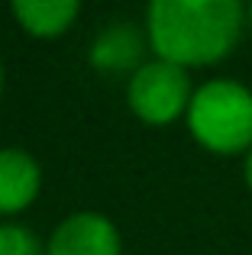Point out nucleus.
I'll list each match as a JSON object with an SVG mask.
<instances>
[{
	"mask_svg": "<svg viewBox=\"0 0 252 255\" xmlns=\"http://www.w3.org/2000/svg\"><path fill=\"white\" fill-rule=\"evenodd\" d=\"M249 10L240 0H152L145 13L149 45L178 68L217 65L236 49Z\"/></svg>",
	"mask_w": 252,
	"mask_h": 255,
	"instance_id": "nucleus-1",
	"label": "nucleus"
},
{
	"mask_svg": "<svg viewBox=\"0 0 252 255\" xmlns=\"http://www.w3.org/2000/svg\"><path fill=\"white\" fill-rule=\"evenodd\" d=\"M188 129L214 155H240L252 149V91L240 81L217 78L194 91Z\"/></svg>",
	"mask_w": 252,
	"mask_h": 255,
	"instance_id": "nucleus-2",
	"label": "nucleus"
},
{
	"mask_svg": "<svg viewBox=\"0 0 252 255\" xmlns=\"http://www.w3.org/2000/svg\"><path fill=\"white\" fill-rule=\"evenodd\" d=\"M191 97H194V91H191L188 71L171 62H162V58L139 65L126 84L129 110L152 126H165L181 113H188Z\"/></svg>",
	"mask_w": 252,
	"mask_h": 255,
	"instance_id": "nucleus-3",
	"label": "nucleus"
},
{
	"mask_svg": "<svg viewBox=\"0 0 252 255\" xmlns=\"http://www.w3.org/2000/svg\"><path fill=\"white\" fill-rule=\"evenodd\" d=\"M45 255H120V233L101 213H75L55 226Z\"/></svg>",
	"mask_w": 252,
	"mask_h": 255,
	"instance_id": "nucleus-4",
	"label": "nucleus"
},
{
	"mask_svg": "<svg viewBox=\"0 0 252 255\" xmlns=\"http://www.w3.org/2000/svg\"><path fill=\"white\" fill-rule=\"evenodd\" d=\"M39 194V165L23 149H0V213H19Z\"/></svg>",
	"mask_w": 252,
	"mask_h": 255,
	"instance_id": "nucleus-5",
	"label": "nucleus"
},
{
	"mask_svg": "<svg viewBox=\"0 0 252 255\" xmlns=\"http://www.w3.org/2000/svg\"><path fill=\"white\" fill-rule=\"evenodd\" d=\"M19 26L32 36H58L78 16L75 0H16L13 3Z\"/></svg>",
	"mask_w": 252,
	"mask_h": 255,
	"instance_id": "nucleus-6",
	"label": "nucleus"
},
{
	"mask_svg": "<svg viewBox=\"0 0 252 255\" xmlns=\"http://www.w3.org/2000/svg\"><path fill=\"white\" fill-rule=\"evenodd\" d=\"M139 52H142V42H139V36L129 29V26H110L107 32H101V39L94 42V52H91V58H94L97 68H129L132 62L139 58Z\"/></svg>",
	"mask_w": 252,
	"mask_h": 255,
	"instance_id": "nucleus-7",
	"label": "nucleus"
},
{
	"mask_svg": "<svg viewBox=\"0 0 252 255\" xmlns=\"http://www.w3.org/2000/svg\"><path fill=\"white\" fill-rule=\"evenodd\" d=\"M0 255H45V252L26 226L6 223L0 226Z\"/></svg>",
	"mask_w": 252,
	"mask_h": 255,
	"instance_id": "nucleus-8",
	"label": "nucleus"
},
{
	"mask_svg": "<svg viewBox=\"0 0 252 255\" xmlns=\"http://www.w3.org/2000/svg\"><path fill=\"white\" fill-rule=\"evenodd\" d=\"M243 174H246V184H249V191H252V149L246 152V168H243Z\"/></svg>",
	"mask_w": 252,
	"mask_h": 255,
	"instance_id": "nucleus-9",
	"label": "nucleus"
},
{
	"mask_svg": "<svg viewBox=\"0 0 252 255\" xmlns=\"http://www.w3.org/2000/svg\"><path fill=\"white\" fill-rule=\"evenodd\" d=\"M0 91H3V68H0Z\"/></svg>",
	"mask_w": 252,
	"mask_h": 255,
	"instance_id": "nucleus-10",
	"label": "nucleus"
},
{
	"mask_svg": "<svg viewBox=\"0 0 252 255\" xmlns=\"http://www.w3.org/2000/svg\"><path fill=\"white\" fill-rule=\"evenodd\" d=\"M249 23H252V6H249Z\"/></svg>",
	"mask_w": 252,
	"mask_h": 255,
	"instance_id": "nucleus-11",
	"label": "nucleus"
}]
</instances>
